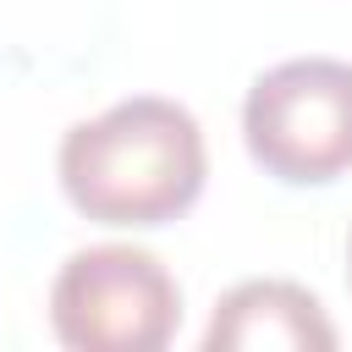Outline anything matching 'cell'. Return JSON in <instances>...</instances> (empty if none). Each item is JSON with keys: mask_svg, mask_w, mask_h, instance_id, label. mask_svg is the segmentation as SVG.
Masks as SVG:
<instances>
[{"mask_svg": "<svg viewBox=\"0 0 352 352\" xmlns=\"http://www.w3.org/2000/svg\"><path fill=\"white\" fill-rule=\"evenodd\" d=\"M50 324L77 352H160L182 324V292L154 253L99 242L60 264Z\"/></svg>", "mask_w": 352, "mask_h": 352, "instance_id": "obj_3", "label": "cell"}, {"mask_svg": "<svg viewBox=\"0 0 352 352\" xmlns=\"http://www.w3.org/2000/svg\"><path fill=\"white\" fill-rule=\"evenodd\" d=\"M204 352H336V324L297 280H242L214 302Z\"/></svg>", "mask_w": 352, "mask_h": 352, "instance_id": "obj_4", "label": "cell"}, {"mask_svg": "<svg viewBox=\"0 0 352 352\" xmlns=\"http://www.w3.org/2000/svg\"><path fill=\"white\" fill-rule=\"evenodd\" d=\"M242 143L264 176L324 187L352 170V60L297 55L253 77L242 99Z\"/></svg>", "mask_w": 352, "mask_h": 352, "instance_id": "obj_2", "label": "cell"}, {"mask_svg": "<svg viewBox=\"0 0 352 352\" xmlns=\"http://www.w3.org/2000/svg\"><path fill=\"white\" fill-rule=\"evenodd\" d=\"M346 258H352V248H346Z\"/></svg>", "mask_w": 352, "mask_h": 352, "instance_id": "obj_5", "label": "cell"}, {"mask_svg": "<svg viewBox=\"0 0 352 352\" xmlns=\"http://www.w3.org/2000/svg\"><path fill=\"white\" fill-rule=\"evenodd\" d=\"M209 148L187 104L132 94L60 138V187L99 226H165L204 192Z\"/></svg>", "mask_w": 352, "mask_h": 352, "instance_id": "obj_1", "label": "cell"}]
</instances>
